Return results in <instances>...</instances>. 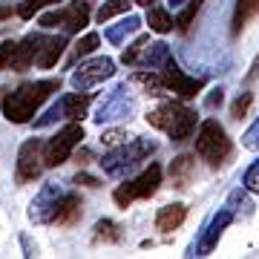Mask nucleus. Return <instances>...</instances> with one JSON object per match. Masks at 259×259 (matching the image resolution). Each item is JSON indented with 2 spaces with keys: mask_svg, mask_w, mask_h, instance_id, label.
<instances>
[{
  "mask_svg": "<svg viewBox=\"0 0 259 259\" xmlns=\"http://www.w3.org/2000/svg\"><path fill=\"white\" fill-rule=\"evenodd\" d=\"M61 90V78H49V81H26L20 83L18 90L3 95L0 101V110H3V118L12 121V124H29V121L37 115V110L44 107L52 93Z\"/></svg>",
  "mask_w": 259,
  "mask_h": 259,
  "instance_id": "1",
  "label": "nucleus"
},
{
  "mask_svg": "<svg viewBox=\"0 0 259 259\" xmlns=\"http://www.w3.org/2000/svg\"><path fill=\"white\" fill-rule=\"evenodd\" d=\"M156 153V141L153 139H141V136H133L127 144L121 147H112L107 156L101 158V167L104 173L112 179H121L127 170H133L136 164H141L144 158H150Z\"/></svg>",
  "mask_w": 259,
  "mask_h": 259,
  "instance_id": "2",
  "label": "nucleus"
},
{
  "mask_svg": "<svg viewBox=\"0 0 259 259\" xmlns=\"http://www.w3.org/2000/svg\"><path fill=\"white\" fill-rule=\"evenodd\" d=\"M231 153H233V144L222 124L216 118L202 121V127L196 133V156L202 161H207L210 167H219L231 158Z\"/></svg>",
  "mask_w": 259,
  "mask_h": 259,
  "instance_id": "3",
  "label": "nucleus"
},
{
  "mask_svg": "<svg viewBox=\"0 0 259 259\" xmlns=\"http://www.w3.org/2000/svg\"><path fill=\"white\" fill-rule=\"evenodd\" d=\"M158 185H161V167L150 164L147 170H141L136 179H130V182H124V185L115 187L112 199H115V204H118V207H124V210H127L136 199H150V196H156Z\"/></svg>",
  "mask_w": 259,
  "mask_h": 259,
  "instance_id": "4",
  "label": "nucleus"
},
{
  "mask_svg": "<svg viewBox=\"0 0 259 259\" xmlns=\"http://www.w3.org/2000/svg\"><path fill=\"white\" fill-rule=\"evenodd\" d=\"M83 141V127L81 121H72L66 124L64 130H58L55 136L44 144V158H47V167H61L69 161V156L75 153V147Z\"/></svg>",
  "mask_w": 259,
  "mask_h": 259,
  "instance_id": "5",
  "label": "nucleus"
},
{
  "mask_svg": "<svg viewBox=\"0 0 259 259\" xmlns=\"http://www.w3.org/2000/svg\"><path fill=\"white\" fill-rule=\"evenodd\" d=\"M44 139H26L18 150V164H15V176H18V185H29L40 179L44 167H47V158H44Z\"/></svg>",
  "mask_w": 259,
  "mask_h": 259,
  "instance_id": "6",
  "label": "nucleus"
},
{
  "mask_svg": "<svg viewBox=\"0 0 259 259\" xmlns=\"http://www.w3.org/2000/svg\"><path fill=\"white\" fill-rule=\"evenodd\" d=\"M112 75H115V61L107 55L101 58H93V61H81V66H75L72 75H69V83H72L75 90H93L98 83L110 81Z\"/></svg>",
  "mask_w": 259,
  "mask_h": 259,
  "instance_id": "7",
  "label": "nucleus"
},
{
  "mask_svg": "<svg viewBox=\"0 0 259 259\" xmlns=\"http://www.w3.org/2000/svg\"><path fill=\"white\" fill-rule=\"evenodd\" d=\"M64 196H66L64 185L47 182V185L37 190L35 199H32V204H29V219L37 225H52L55 222V213H58V204L64 202Z\"/></svg>",
  "mask_w": 259,
  "mask_h": 259,
  "instance_id": "8",
  "label": "nucleus"
},
{
  "mask_svg": "<svg viewBox=\"0 0 259 259\" xmlns=\"http://www.w3.org/2000/svg\"><path fill=\"white\" fill-rule=\"evenodd\" d=\"M236 219V213L225 204V207H219V210L213 213L210 219L204 222L202 228V236H199V242L193 245V256H210L213 248L219 245V239H222V233L228 231V225Z\"/></svg>",
  "mask_w": 259,
  "mask_h": 259,
  "instance_id": "9",
  "label": "nucleus"
},
{
  "mask_svg": "<svg viewBox=\"0 0 259 259\" xmlns=\"http://www.w3.org/2000/svg\"><path fill=\"white\" fill-rule=\"evenodd\" d=\"M133 110H136V101H133V95L127 93V83H121V87H115V90L101 101V107H98V112H95L93 118H95V124H112V121L130 118Z\"/></svg>",
  "mask_w": 259,
  "mask_h": 259,
  "instance_id": "10",
  "label": "nucleus"
},
{
  "mask_svg": "<svg viewBox=\"0 0 259 259\" xmlns=\"http://www.w3.org/2000/svg\"><path fill=\"white\" fill-rule=\"evenodd\" d=\"M161 75H164L167 93H173L176 98H182V101L196 98V95H199V90L204 87V78H190V75H185V69H179L176 61H170V64L161 69Z\"/></svg>",
  "mask_w": 259,
  "mask_h": 259,
  "instance_id": "11",
  "label": "nucleus"
},
{
  "mask_svg": "<svg viewBox=\"0 0 259 259\" xmlns=\"http://www.w3.org/2000/svg\"><path fill=\"white\" fill-rule=\"evenodd\" d=\"M44 44H47V35H40V32L26 35L18 47H15V55H12V66H9V69H12V72H26L29 66L37 61V55H40Z\"/></svg>",
  "mask_w": 259,
  "mask_h": 259,
  "instance_id": "12",
  "label": "nucleus"
},
{
  "mask_svg": "<svg viewBox=\"0 0 259 259\" xmlns=\"http://www.w3.org/2000/svg\"><path fill=\"white\" fill-rule=\"evenodd\" d=\"M90 23V0H72L66 9H61V26L64 32L75 35Z\"/></svg>",
  "mask_w": 259,
  "mask_h": 259,
  "instance_id": "13",
  "label": "nucleus"
},
{
  "mask_svg": "<svg viewBox=\"0 0 259 259\" xmlns=\"http://www.w3.org/2000/svg\"><path fill=\"white\" fill-rule=\"evenodd\" d=\"M185 219H187V204H182V202L164 204V207H158V213H156V231L173 233L176 228L185 225Z\"/></svg>",
  "mask_w": 259,
  "mask_h": 259,
  "instance_id": "14",
  "label": "nucleus"
},
{
  "mask_svg": "<svg viewBox=\"0 0 259 259\" xmlns=\"http://www.w3.org/2000/svg\"><path fill=\"white\" fill-rule=\"evenodd\" d=\"M141 23H144V20H141L139 15H127V18H121L118 23H112V26L104 29V37H107L110 44H115V47H124L127 37H133L141 29Z\"/></svg>",
  "mask_w": 259,
  "mask_h": 259,
  "instance_id": "15",
  "label": "nucleus"
},
{
  "mask_svg": "<svg viewBox=\"0 0 259 259\" xmlns=\"http://www.w3.org/2000/svg\"><path fill=\"white\" fill-rule=\"evenodd\" d=\"M256 15H259V0H236L233 3V18H231V35L239 37Z\"/></svg>",
  "mask_w": 259,
  "mask_h": 259,
  "instance_id": "16",
  "label": "nucleus"
},
{
  "mask_svg": "<svg viewBox=\"0 0 259 259\" xmlns=\"http://www.w3.org/2000/svg\"><path fill=\"white\" fill-rule=\"evenodd\" d=\"M81 207H83L81 196L78 193H66L64 202L58 204V213H55V222L52 225H58V228H72V225L81 219V213H83Z\"/></svg>",
  "mask_w": 259,
  "mask_h": 259,
  "instance_id": "17",
  "label": "nucleus"
},
{
  "mask_svg": "<svg viewBox=\"0 0 259 259\" xmlns=\"http://www.w3.org/2000/svg\"><path fill=\"white\" fill-rule=\"evenodd\" d=\"M90 95L83 93V90H75V93H66L64 98H61V110H64V118L66 121H81L83 115H87V110H90Z\"/></svg>",
  "mask_w": 259,
  "mask_h": 259,
  "instance_id": "18",
  "label": "nucleus"
},
{
  "mask_svg": "<svg viewBox=\"0 0 259 259\" xmlns=\"http://www.w3.org/2000/svg\"><path fill=\"white\" fill-rule=\"evenodd\" d=\"M182 107L185 104H179V101H164V104H158L153 112H147V124L150 127H156V130H170L173 127V121H176V115L182 112Z\"/></svg>",
  "mask_w": 259,
  "mask_h": 259,
  "instance_id": "19",
  "label": "nucleus"
},
{
  "mask_svg": "<svg viewBox=\"0 0 259 259\" xmlns=\"http://www.w3.org/2000/svg\"><path fill=\"white\" fill-rule=\"evenodd\" d=\"M193 173H196V156L182 153V156H176L170 161V182H173V187H187Z\"/></svg>",
  "mask_w": 259,
  "mask_h": 259,
  "instance_id": "20",
  "label": "nucleus"
},
{
  "mask_svg": "<svg viewBox=\"0 0 259 259\" xmlns=\"http://www.w3.org/2000/svg\"><path fill=\"white\" fill-rule=\"evenodd\" d=\"M170 61H173V49L164 40H156V44L150 40L147 49H144V58H141V66L144 69H164Z\"/></svg>",
  "mask_w": 259,
  "mask_h": 259,
  "instance_id": "21",
  "label": "nucleus"
},
{
  "mask_svg": "<svg viewBox=\"0 0 259 259\" xmlns=\"http://www.w3.org/2000/svg\"><path fill=\"white\" fill-rule=\"evenodd\" d=\"M193 130H196V112L190 110V107H182V112H179L176 121H173V127L167 130V136L182 144V141H187L193 136Z\"/></svg>",
  "mask_w": 259,
  "mask_h": 259,
  "instance_id": "22",
  "label": "nucleus"
},
{
  "mask_svg": "<svg viewBox=\"0 0 259 259\" xmlns=\"http://www.w3.org/2000/svg\"><path fill=\"white\" fill-rule=\"evenodd\" d=\"M133 83H136V87H141L147 95H164L167 93L161 69H141V72L133 75Z\"/></svg>",
  "mask_w": 259,
  "mask_h": 259,
  "instance_id": "23",
  "label": "nucleus"
},
{
  "mask_svg": "<svg viewBox=\"0 0 259 259\" xmlns=\"http://www.w3.org/2000/svg\"><path fill=\"white\" fill-rule=\"evenodd\" d=\"M64 49H66V37H64V35L47 37V44H44L40 55H37V66H40V69H52V66H55L58 61H61Z\"/></svg>",
  "mask_w": 259,
  "mask_h": 259,
  "instance_id": "24",
  "label": "nucleus"
},
{
  "mask_svg": "<svg viewBox=\"0 0 259 259\" xmlns=\"http://www.w3.org/2000/svg\"><path fill=\"white\" fill-rule=\"evenodd\" d=\"M147 26H150V32L167 35V32H173V29H176V18H170V15H167V9L150 6V12H147Z\"/></svg>",
  "mask_w": 259,
  "mask_h": 259,
  "instance_id": "25",
  "label": "nucleus"
},
{
  "mask_svg": "<svg viewBox=\"0 0 259 259\" xmlns=\"http://www.w3.org/2000/svg\"><path fill=\"white\" fill-rule=\"evenodd\" d=\"M98 44H101V37L95 35V32H87V35H83L81 40H78V44L72 47V55H69V64L75 66L78 61H83L87 55H93L95 49H98Z\"/></svg>",
  "mask_w": 259,
  "mask_h": 259,
  "instance_id": "26",
  "label": "nucleus"
},
{
  "mask_svg": "<svg viewBox=\"0 0 259 259\" xmlns=\"http://www.w3.org/2000/svg\"><path fill=\"white\" fill-rule=\"evenodd\" d=\"M121 239V228L112 219H98L93 228V242L101 245V242H118Z\"/></svg>",
  "mask_w": 259,
  "mask_h": 259,
  "instance_id": "27",
  "label": "nucleus"
},
{
  "mask_svg": "<svg viewBox=\"0 0 259 259\" xmlns=\"http://www.w3.org/2000/svg\"><path fill=\"white\" fill-rule=\"evenodd\" d=\"M150 44V35H141L136 37L133 44H130L124 52H121V64H127V66H141V58H144V49H147Z\"/></svg>",
  "mask_w": 259,
  "mask_h": 259,
  "instance_id": "28",
  "label": "nucleus"
},
{
  "mask_svg": "<svg viewBox=\"0 0 259 259\" xmlns=\"http://www.w3.org/2000/svg\"><path fill=\"white\" fill-rule=\"evenodd\" d=\"M130 3H133V0H104L101 6H98V12H95V20H98V23H107V20H112L115 15H124V12L130 9Z\"/></svg>",
  "mask_w": 259,
  "mask_h": 259,
  "instance_id": "29",
  "label": "nucleus"
},
{
  "mask_svg": "<svg viewBox=\"0 0 259 259\" xmlns=\"http://www.w3.org/2000/svg\"><path fill=\"white\" fill-rule=\"evenodd\" d=\"M202 3H204V0H190L185 9L179 12V18H176V29H179V32H187V29H190V23L196 20V15H199V9H202Z\"/></svg>",
  "mask_w": 259,
  "mask_h": 259,
  "instance_id": "30",
  "label": "nucleus"
},
{
  "mask_svg": "<svg viewBox=\"0 0 259 259\" xmlns=\"http://www.w3.org/2000/svg\"><path fill=\"white\" fill-rule=\"evenodd\" d=\"M242 187L248 190V193L259 196V158H253L245 170V176H242Z\"/></svg>",
  "mask_w": 259,
  "mask_h": 259,
  "instance_id": "31",
  "label": "nucleus"
},
{
  "mask_svg": "<svg viewBox=\"0 0 259 259\" xmlns=\"http://www.w3.org/2000/svg\"><path fill=\"white\" fill-rule=\"evenodd\" d=\"M245 193H248V190L242 187V190H233V193L228 196V207H231V210L236 213V216H239L242 210L248 213L250 207H253V204H250V199H248V196H245Z\"/></svg>",
  "mask_w": 259,
  "mask_h": 259,
  "instance_id": "32",
  "label": "nucleus"
},
{
  "mask_svg": "<svg viewBox=\"0 0 259 259\" xmlns=\"http://www.w3.org/2000/svg\"><path fill=\"white\" fill-rule=\"evenodd\" d=\"M58 118H64V110H61V101L58 104H52L47 110V115H40V118H32V124H35V130H47V127H52Z\"/></svg>",
  "mask_w": 259,
  "mask_h": 259,
  "instance_id": "33",
  "label": "nucleus"
},
{
  "mask_svg": "<svg viewBox=\"0 0 259 259\" xmlns=\"http://www.w3.org/2000/svg\"><path fill=\"white\" fill-rule=\"evenodd\" d=\"M52 3H58V0H23L18 6V15L23 20H29V18H35V12H40L44 6H52Z\"/></svg>",
  "mask_w": 259,
  "mask_h": 259,
  "instance_id": "34",
  "label": "nucleus"
},
{
  "mask_svg": "<svg viewBox=\"0 0 259 259\" xmlns=\"http://www.w3.org/2000/svg\"><path fill=\"white\" fill-rule=\"evenodd\" d=\"M250 104H253V93H248V90H245V93H242L239 98L233 101L231 115H233L236 121H239V118H245V115H248V110H250Z\"/></svg>",
  "mask_w": 259,
  "mask_h": 259,
  "instance_id": "35",
  "label": "nucleus"
},
{
  "mask_svg": "<svg viewBox=\"0 0 259 259\" xmlns=\"http://www.w3.org/2000/svg\"><path fill=\"white\" fill-rule=\"evenodd\" d=\"M130 139H133V136H130V133H124V130H107V133L101 136V144L112 150V147H121V144H127Z\"/></svg>",
  "mask_w": 259,
  "mask_h": 259,
  "instance_id": "36",
  "label": "nucleus"
},
{
  "mask_svg": "<svg viewBox=\"0 0 259 259\" xmlns=\"http://www.w3.org/2000/svg\"><path fill=\"white\" fill-rule=\"evenodd\" d=\"M242 147L245 150H259V115H256V121L242 133Z\"/></svg>",
  "mask_w": 259,
  "mask_h": 259,
  "instance_id": "37",
  "label": "nucleus"
},
{
  "mask_svg": "<svg viewBox=\"0 0 259 259\" xmlns=\"http://www.w3.org/2000/svg\"><path fill=\"white\" fill-rule=\"evenodd\" d=\"M15 40H0V72L12 66V55H15Z\"/></svg>",
  "mask_w": 259,
  "mask_h": 259,
  "instance_id": "38",
  "label": "nucleus"
},
{
  "mask_svg": "<svg viewBox=\"0 0 259 259\" xmlns=\"http://www.w3.org/2000/svg\"><path fill=\"white\" fill-rule=\"evenodd\" d=\"M72 182H75V185H83V187H98V185H101V182H98L95 176H90V173H78Z\"/></svg>",
  "mask_w": 259,
  "mask_h": 259,
  "instance_id": "39",
  "label": "nucleus"
},
{
  "mask_svg": "<svg viewBox=\"0 0 259 259\" xmlns=\"http://www.w3.org/2000/svg\"><path fill=\"white\" fill-rule=\"evenodd\" d=\"M222 98H225V95H222V87H219V90H210V95L204 98V104L213 110V107H219V104H222Z\"/></svg>",
  "mask_w": 259,
  "mask_h": 259,
  "instance_id": "40",
  "label": "nucleus"
},
{
  "mask_svg": "<svg viewBox=\"0 0 259 259\" xmlns=\"http://www.w3.org/2000/svg\"><path fill=\"white\" fill-rule=\"evenodd\" d=\"M87 158H90V150H81V153H75V161H78V164H87Z\"/></svg>",
  "mask_w": 259,
  "mask_h": 259,
  "instance_id": "41",
  "label": "nucleus"
},
{
  "mask_svg": "<svg viewBox=\"0 0 259 259\" xmlns=\"http://www.w3.org/2000/svg\"><path fill=\"white\" fill-rule=\"evenodd\" d=\"M256 75H259V58H256V64L250 66V72H248V78H245V81H253Z\"/></svg>",
  "mask_w": 259,
  "mask_h": 259,
  "instance_id": "42",
  "label": "nucleus"
},
{
  "mask_svg": "<svg viewBox=\"0 0 259 259\" xmlns=\"http://www.w3.org/2000/svg\"><path fill=\"white\" fill-rule=\"evenodd\" d=\"M3 18H12V6H0V20Z\"/></svg>",
  "mask_w": 259,
  "mask_h": 259,
  "instance_id": "43",
  "label": "nucleus"
},
{
  "mask_svg": "<svg viewBox=\"0 0 259 259\" xmlns=\"http://www.w3.org/2000/svg\"><path fill=\"white\" fill-rule=\"evenodd\" d=\"M133 3H139V6H147V9H150V6H156V0H133Z\"/></svg>",
  "mask_w": 259,
  "mask_h": 259,
  "instance_id": "44",
  "label": "nucleus"
},
{
  "mask_svg": "<svg viewBox=\"0 0 259 259\" xmlns=\"http://www.w3.org/2000/svg\"><path fill=\"white\" fill-rule=\"evenodd\" d=\"M185 3H187V0H170V6H176V9H179V6H185Z\"/></svg>",
  "mask_w": 259,
  "mask_h": 259,
  "instance_id": "45",
  "label": "nucleus"
}]
</instances>
